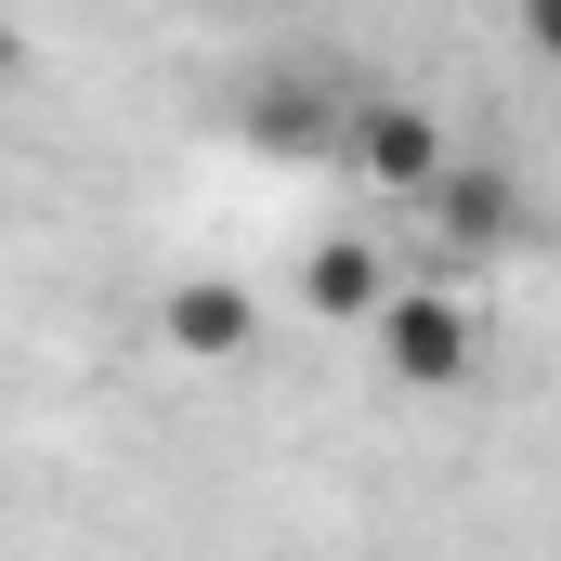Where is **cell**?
Segmentation results:
<instances>
[{"instance_id": "1", "label": "cell", "mask_w": 561, "mask_h": 561, "mask_svg": "<svg viewBox=\"0 0 561 561\" xmlns=\"http://www.w3.org/2000/svg\"><path fill=\"white\" fill-rule=\"evenodd\" d=\"M379 353H392V379L457 392V379H470V353H483V327H470V300L419 287V300H379Z\"/></svg>"}, {"instance_id": "2", "label": "cell", "mask_w": 561, "mask_h": 561, "mask_svg": "<svg viewBox=\"0 0 561 561\" xmlns=\"http://www.w3.org/2000/svg\"><path fill=\"white\" fill-rule=\"evenodd\" d=\"M419 196H431V222H444V249H457V262H496V249L523 236V196H510V170H457V157H444Z\"/></svg>"}, {"instance_id": "3", "label": "cell", "mask_w": 561, "mask_h": 561, "mask_svg": "<svg viewBox=\"0 0 561 561\" xmlns=\"http://www.w3.org/2000/svg\"><path fill=\"white\" fill-rule=\"evenodd\" d=\"M340 157H353V170H366V183H392V196H419L431 170H444V131H431L419 105H353V118H340Z\"/></svg>"}, {"instance_id": "4", "label": "cell", "mask_w": 561, "mask_h": 561, "mask_svg": "<svg viewBox=\"0 0 561 561\" xmlns=\"http://www.w3.org/2000/svg\"><path fill=\"white\" fill-rule=\"evenodd\" d=\"M170 353H196V366H236V353H262V300L222 275L170 287Z\"/></svg>"}, {"instance_id": "5", "label": "cell", "mask_w": 561, "mask_h": 561, "mask_svg": "<svg viewBox=\"0 0 561 561\" xmlns=\"http://www.w3.org/2000/svg\"><path fill=\"white\" fill-rule=\"evenodd\" d=\"M300 300H313L327 327H353V313H379V300H392V275H379V249L327 236V249H313V275H300Z\"/></svg>"}, {"instance_id": "6", "label": "cell", "mask_w": 561, "mask_h": 561, "mask_svg": "<svg viewBox=\"0 0 561 561\" xmlns=\"http://www.w3.org/2000/svg\"><path fill=\"white\" fill-rule=\"evenodd\" d=\"M340 131V118H327V105H313V92H249V144H262V157H313V144Z\"/></svg>"}, {"instance_id": "7", "label": "cell", "mask_w": 561, "mask_h": 561, "mask_svg": "<svg viewBox=\"0 0 561 561\" xmlns=\"http://www.w3.org/2000/svg\"><path fill=\"white\" fill-rule=\"evenodd\" d=\"M0 66H13V39H0Z\"/></svg>"}]
</instances>
